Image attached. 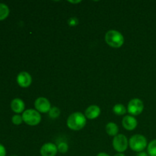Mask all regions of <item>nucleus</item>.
I'll list each match as a JSON object with an SVG mask.
<instances>
[{"mask_svg":"<svg viewBox=\"0 0 156 156\" xmlns=\"http://www.w3.org/2000/svg\"><path fill=\"white\" fill-rule=\"evenodd\" d=\"M9 15V9L5 4L0 3V21L5 20Z\"/></svg>","mask_w":156,"mask_h":156,"instance_id":"2eb2a0df","label":"nucleus"},{"mask_svg":"<svg viewBox=\"0 0 156 156\" xmlns=\"http://www.w3.org/2000/svg\"><path fill=\"white\" fill-rule=\"evenodd\" d=\"M113 148L118 153H122L127 149L129 146V141L126 136L123 134H118L114 137L113 140Z\"/></svg>","mask_w":156,"mask_h":156,"instance_id":"39448f33","label":"nucleus"},{"mask_svg":"<svg viewBox=\"0 0 156 156\" xmlns=\"http://www.w3.org/2000/svg\"><path fill=\"white\" fill-rule=\"evenodd\" d=\"M57 152V146L52 143H47L44 144L40 150L41 156H56Z\"/></svg>","mask_w":156,"mask_h":156,"instance_id":"6e6552de","label":"nucleus"},{"mask_svg":"<svg viewBox=\"0 0 156 156\" xmlns=\"http://www.w3.org/2000/svg\"><path fill=\"white\" fill-rule=\"evenodd\" d=\"M105 41L107 44L114 48H119L123 46L124 37L123 34L115 30H110L105 34Z\"/></svg>","mask_w":156,"mask_h":156,"instance_id":"f03ea898","label":"nucleus"},{"mask_svg":"<svg viewBox=\"0 0 156 156\" xmlns=\"http://www.w3.org/2000/svg\"><path fill=\"white\" fill-rule=\"evenodd\" d=\"M106 132L111 136H116L117 135H118L119 132V128L116 123H113V122H110L108 124L106 125Z\"/></svg>","mask_w":156,"mask_h":156,"instance_id":"ddd939ff","label":"nucleus"},{"mask_svg":"<svg viewBox=\"0 0 156 156\" xmlns=\"http://www.w3.org/2000/svg\"><path fill=\"white\" fill-rule=\"evenodd\" d=\"M136 156H149V154L146 153V152H138V154H137Z\"/></svg>","mask_w":156,"mask_h":156,"instance_id":"4be33fe9","label":"nucleus"},{"mask_svg":"<svg viewBox=\"0 0 156 156\" xmlns=\"http://www.w3.org/2000/svg\"><path fill=\"white\" fill-rule=\"evenodd\" d=\"M6 155V150L4 146L0 144V156H5Z\"/></svg>","mask_w":156,"mask_h":156,"instance_id":"412c9836","label":"nucleus"},{"mask_svg":"<svg viewBox=\"0 0 156 156\" xmlns=\"http://www.w3.org/2000/svg\"><path fill=\"white\" fill-rule=\"evenodd\" d=\"M57 149H58V152H59L60 153H66L67 152L69 149V146L66 143H60L59 145L57 146Z\"/></svg>","mask_w":156,"mask_h":156,"instance_id":"a211bd4d","label":"nucleus"},{"mask_svg":"<svg viewBox=\"0 0 156 156\" xmlns=\"http://www.w3.org/2000/svg\"><path fill=\"white\" fill-rule=\"evenodd\" d=\"M17 82L21 88H28L32 83V77L27 72H21L17 76Z\"/></svg>","mask_w":156,"mask_h":156,"instance_id":"1a4fd4ad","label":"nucleus"},{"mask_svg":"<svg viewBox=\"0 0 156 156\" xmlns=\"http://www.w3.org/2000/svg\"><path fill=\"white\" fill-rule=\"evenodd\" d=\"M129 146L133 151L136 152H143L147 147V140L146 137L140 134L133 136L129 140Z\"/></svg>","mask_w":156,"mask_h":156,"instance_id":"7ed1b4c3","label":"nucleus"},{"mask_svg":"<svg viewBox=\"0 0 156 156\" xmlns=\"http://www.w3.org/2000/svg\"><path fill=\"white\" fill-rule=\"evenodd\" d=\"M122 124H123V126L124 127L125 129L131 131L136 128L137 125H138V122H137V120L133 116L127 115L125 116L123 118Z\"/></svg>","mask_w":156,"mask_h":156,"instance_id":"9d476101","label":"nucleus"},{"mask_svg":"<svg viewBox=\"0 0 156 156\" xmlns=\"http://www.w3.org/2000/svg\"><path fill=\"white\" fill-rule=\"evenodd\" d=\"M23 121L29 126H37L41 121V116L37 111L34 109L26 110L22 114Z\"/></svg>","mask_w":156,"mask_h":156,"instance_id":"20e7f679","label":"nucleus"},{"mask_svg":"<svg viewBox=\"0 0 156 156\" xmlns=\"http://www.w3.org/2000/svg\"><path fill=\"white\" fill-rule=\"evenodd\" d=\"M11 108L16 114H20V113L24 112L25 105L21 99L15 98L11 102Z\"/></svg>","mask_w":156,"mask_h":156,"instance_id":"f8f14e48","label":"nucleus"},{"mask_svg":"<svg viewBox=\"0 0 156 156\" xmlns=\"http://www.w3.org/2000/svg\"><path fill=\"white\" fill-rule=\"evenodd\" d=\"M97 156H110L108 154L105 153V152H100V153H98L97 155Z\"/></svg>","mask_w":156,"mask_h":156,"instance_id":"5701e85b","label":"nucleus"},{"mask_svg":"<svg viewBox=\"0 0 156 156\" xmlns=\"http://www.w3.org/2000/svg\"><path fill=\"white\" fill-rule=\"evenodd\" d=\"M114 156H126L123 153H117L116 155H114Z\"/></svg>","mask_w":156,"mask_h":156,"instance_id":"b1692460","label":"nucleus"},{"mask_svg":"<svg viewBox=\"0 0 156 156\" xmlns=\"http://www.w3.org/2000/svg\"><path fill=\"white\" fill-rule=\"evenodd\" d=\"M66 123L70 129L75 131L80 130L86 125V117L82 113L75 112L69 116Z\"/></svg>","mask_w":156,"mask_h":156,"instance_id":"f257e3e1","label":"nucleus"},{"mask_svg":"<svg viewBox=\"0 0 156 156\" xmlns=\"http://www.w3.org/2000/svg\"><path fill=\"white\" fill-rule=\"evenodd\" d=\"M12 156H16V155H12Z\"/></svg>","mask_w":156,"mask_h":156,"instance_id":"a878e982","label":"nucleus"},{"mask_svg":"<svg viewBox=\"0 0 156 156\" xmlns=\"http://www.w3.org/2000/svg\"><path fill=\"white\" fill-rule=\"evenodd\" d=\"M147 152L149 156H156V140H152L147 146Z\"/></svg>","mask_w":156,"mask_h":156,"instance_id":"dca6fc26","label":"nucleus"},{"mask_svg":"<svg viewBox=\"0 0 156 156\" xmlns=\"http://www.w3.org/2000/svg\"><path fill=\"white\" fill-rule=\"evenodd\" d=\"M12 121L15 125H20L23 122L22 116L19 115V114H15L12 117Z\"/></svg>","mask_w":156,"mask_h":156,"instance_id":"6ab92c4d","label":"nucleus"},{"mask_svg":"<svg viewBox=\"0 0 156 156\" xmlns=\"http://www.w3.org/2000/svg\"><path fill=\"white\" fill-rule=\"evenodd\" d=\"M144 109V104L143 101L139 98H133L129 102L127 111L131 116L140 115Z\"/></svg>","mask_w":156,"mask_h":156,"instance_id":"423d86ee","label":"nucleus"},{"mask_svg":"<svg viewBox=\"0 0 156 156\" xmlns=\"http://www.w3.org/2000/svg\"><path fill=\"white\" fill-rule=\"evenodd\" d=\"M101 114V108L97 105H91L88 107L85 112V116L89 120H94L98 117Z\"/></svg>","mask_w":156,"mask_h":156,"instance_id":"9b49d317","label":"nucleus"},{"mask_svg":"<svg viewBox=\"0 0 156 156\" xmlns=\"http://www.w3.org/2000/svg\"><path fill=\"white\" fill-rule=\"evenodd\" d=\"M34 107L36 108V111L43 114L49 113L50 110L51 109L50 101L44 97H40L37 98L34 102Z\"/></svg>","mask_w":156,"mask_h":156,"instance_id":"0eeeda50","label":"nucleus"},{"mask_svg":"<svg viewBox=\"0 0 156 156\" xmlns=\"http://www.w3.org/2000/svg\"><path fill=\"white\" fill-rule=\"evenodd\" d=\"M68 24L69 25L71 26V27H75V26L79 24V19L76 17H73V18H70L68 20Z\"/></svg>","mask_w":156,"mask_h":156,"instance_id":"aec40b11","label":"nucleus"},{"mask_svg":"<svg viewBox=\"0 0 156 156\" xmlns=\"http://www.w3.org/2000/svg\"><path fill=\"white\" fill-rule=\"evenodd\" d=\"M71 2V3H79V2H80V1H77V2Z\"/></svg>","mask_w":156,"mask_h":156,"instance_id":"393cba45","label":"nucleus"},{"mask_svg":"<svg viewBox=\"0 0 156 156\" xmlns=\"http://www.w3.org/2000/svg\"><path fill=\"white\" fill-rule=\"evenodd\" d=\"M113 112L115 114H117V115L122 116L126 114V113L127 112V109L122 104H117L113 108Z\"/></svg>","mask_w":156,"mask_h":156,"instance_id":"4468645a","label":"nucleus"},{"mask_svg":"<svg viewBox=\"0 0 156 156\" xmlns=\"http://www.w3.org/2000/svg\"><path fill=\"white\" fill-rule=\"evenodd\" d=\"M59 114H60V110L57 107H53L49 111V116L53 119H56L59 117Z\"/></svg>","mask_w":156,"mask_h":156,"instance_id":"f3484780","label":"nucleus"}]
</instances>
